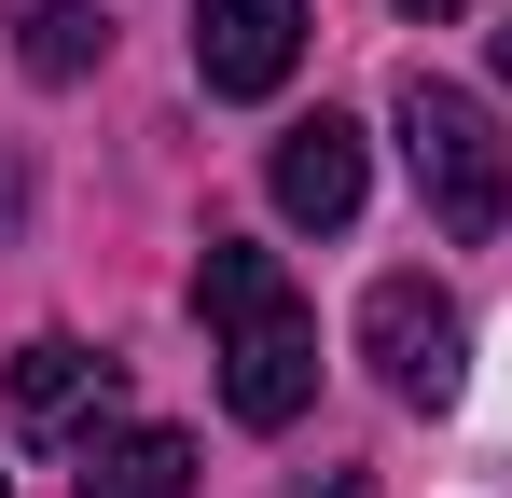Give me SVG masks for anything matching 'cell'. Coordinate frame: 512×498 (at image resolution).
Here are the masks:
<instances>
[{
    "mask_svg": "<svg viewBox=\"0 0 512 498\" xmlns=\"http://www.w3.org/2000/svg\"><path fill=\"white\" fill-rule=\"evenodd\" d=\"M388 111H402V153H416L429 222L485 249V236L512 222V139L485 125V97H471V83H443V70H416L402 97H388Z\"/></svg>",
    "mask_w": 512,
    "mask_h": 498,
    "instance_id": "cell-1",
    "label": "cell"
},
{
    "mask_svg": "<svg viewBox=\"0 0 512 498\" xmlns=\"http://www.w3.org/2000/svg\"><path fill=\"white\" fill-rule=\"evenodd\" d=\"M360 360L388 374V402H457V374H471L457 291H443V277H374V291H360Z\"/></svg>",
    "mask_w": 512,
    "mask_h": 498,
    "instance_id": "cell-2",
    "label": "cell"
},
{
    "mask_svg": "<svg viewBox=\"0 0 512 498\" xmlns=\"http://www.w3.org/2000/svg\"><path fill=\"white\" fill-rule=\"evenodd\" d=\"M222 402H236V429H291V415L319 402V319H305V305L236 319L222 332Z\"/></svg>",
    "mask_w": 512,
    "mask_h": 498,
    "instance_id": "cell-3",
    "label": "cell"
},
{
    "mask_svg": "<svg viewBox=\"0 0 512 498\" xmlns=\"http://www.w3.org/2000/svg\"><path fill=\"white\" fill-rule=\"evenodd\" d=\"M305 70V0H194V83L208 97H277Z\"/></svg>",
    "mask_w": 512,
    "mask_h": 498,
    "instance_id": "cell-4",
    "label": "cell"
},
{
    "mask_svg": "<svg viewBox=\"0 0 512 498\" xmlns=\"http://www.w3.org/2000/svg\"><path fill=\"white\" fill-rule=\"evenodd\" d=\"M263 180H277V208H291L305 236H346V222H360V194H374V166H360V125H346V111H305V125L277 139Z\"/></svg>",
    "mask_w": 512,
    "mask_h": 498,
    "instance_id": "cell-5",
    "label": "cell"
},
{
    "mask_svg": "<svg viewBox=\"0 0 512 498\" xmlns=\"http://www.w3.org/2000/svg\"><path fill=\"white\" fill-rule=\"evenodd\" d=\"M111 388H125V360H97L84 332H42V346H14V429H84V415H111Z\"/></svg>",
    "mask_w": 512,
    "mask_h": 498,
    "instance_id": "cell-6",
    "label": "cell"
},
{
    "mask_svg": "<svg viewBox=\"0 0 512 498\" xmlns=\"http://www.w3.org/2000/svg\"><path fill=\"white\" fill-rule=\"evenodd\" d=\"M111 56V0H14V70L28 83H84Z\"/></svg>",
    "mask_w": 512,
    "mask_h": 498,
    "instance_id": "cell-7",
    "label": "cell"
},
{
    "mask_svg": "<svg viewBox=\"0 0 512 498\" xmlns=\"http://www.w3.org/2000/svg\"><path fill=\"white\" fill-rule=\"evenodd\" d=\"M84 498H194V429H111L84 457Z\"/></svg>",
    "mask_w": 512,
    "mask_h": 498,
    "instance_id": "cell-8",
    "label": "cell"
},
{
    "mask_svg": "<svg viewBox=\"0 0 512 498\" xmlns=\"http://www.w3.org/2000/svg\"><path fill=\"white\" fill-rule=\"evenodd\" d=\"M263 305H291L277 249H250V236H208V263H194V319H208V332H236V319H263Z\"/></svg>",
    "mask_w": 512,
    "mask_h": 498,
    "instance_id": "cell-9",
    "label": "cell"
},
{
    "mask_svg": "<svg viewBox=\"0 0 512 498\" xmlns=\"http://www.w3.org/2000/svg\"><path fill=\"white\" fill-rule=\"evenodd\" d=\"M14 208H28V180H14V166H0V236H14Z\"/></svg>",
    "mask_w": 512,
    "mask_h": 498,
    "instance_id": "cell-10",
    "label": "cell"
},
{
    "mask_svg": "<svg viewBox=\"0 0 512 498\" xmlns=\"http://www.w3.org/2000/svg\"><path fill=\"white\" fill-rule=\"evenodd\" d=\"M402 14H416V28H443V14H471V0H402Z\"/></svg>",
    "mask_w": 512,
    "mask_h": 498,
    "instance_id": "cell-11",
    "label": "cell"
},
{
    "mask_svg": "<svg viewBox=\"0 0 512 498\" xmlns=\"http://www.w3.org/2000/svg\"><path fill=\"white\" fill-rule=\"evenodd\" d=\"M305 498H360V485H305Z\"/></svg>",
    "mask_w": 512,
    "mask_h": 498,
    "instance_id": "cell-12",
    "label": "cell"
},
{
    "mask_svg": "<svg viewBox=\"0 0 512 498\" xmlns=\"http://www.w3.org/2000/svg\"><path fill=\"white\" fill-rule=\"evenodd\" d=\"M499 83H512V28H499Z\"/></svg>",
    "mask_w": 512,
    "mask_h": 498,
    "instance_id": "cell-13",
    "label": "cell"
}]
</instances>
